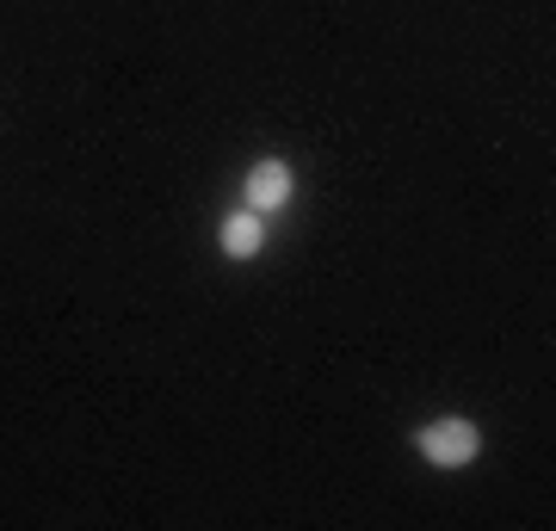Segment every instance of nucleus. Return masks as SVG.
<instances>
[{"label": "nucleus", "instance_id": "1", "mask_svg": "<svg viewBox=\"0 0 556 531\" xmlns=\"http://www.w3.org/2000/svg\"><path fill=\"white\" fill-rule=\"evenodd\" d=\"M415 445H420V457H427L433 470H464V464H477L482 433H477V420H464V414H445V420H433V427H420Z\"/></svg>", "mask_w": 556, "mask_h": 531}, {"label": "nucleus", "instance_id": "2", "mask_svg": "<svg viewBox=\"0 0 556 531\" xmlns=\"http://www.w3.org/2000/svg\"><path fill=\"white\" fill-rule=\"evenodd\" d=\"M291 192H298V174H291L278 155L254 161V167H248V186H241L248 211H285V204H291Z\"/></svg>", "mask_w": 556, "mask_h": 531}, {"label": "nucleus", "instance_id": "3", "mask_svg": "<svg viewBox=\"0 0 556 531\" xmlns=\"http://www.w3.org/2000/svg\"><path fill=\"white\" fill-rule=\"evenodd\" d=\"M217 241H223V254H229V260H254L260 248H266V223H260V211H248V204H241V211H229V217H223Z\"/></svg>", "mask_w": 556, "mask_h": 531}]
</instances>
